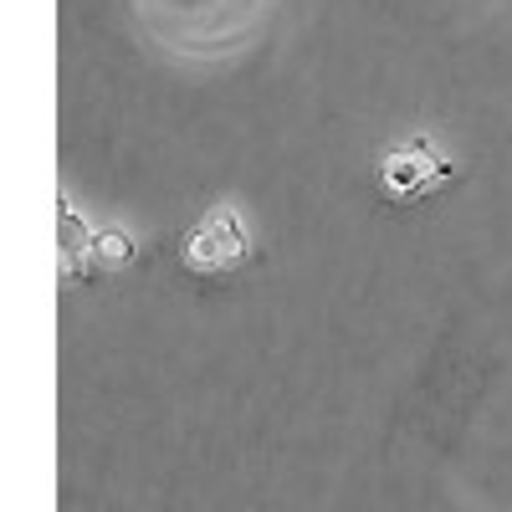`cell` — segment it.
<instances>
[{"mask_svg": "<svg viewBox=\"0 0 512 512\" xmlns=\"http://www.w3.org/2000/svg\"><path fill=\"white\" fill-rule=\"evenodd\" d=\"M149 52L180 67H231L262 47L277 0H118Z\"/></svg>", "mask_w": 512, "mask_h": 512, "instance_id": "6da1fadb", "label": "cell"}, {"mask_svg": "<svg viewBox=\"0 0 512 512\" xmlns=\"http://www.w3.org/2000/svg\"><path fill=\"white\" fill-rule=\"evenodd\" d=\"M251 256V236L236 216V205H216L205 221H195L180 241V262L190 277H226Z\"/></svg>", "mask_w": 512, "mask_h": 512, "instance_id": "7a4b0ae2", "label": "cell"}, {"mask_svg": "<svg viewBox=\"0 0 512 512\" xmlns=\"http://www.w3.org/2000/svg\"><path fill=\"white\" fill-rule=\"evenodd\" d=\"M451 175H456V164L446 154H436L425 139H400V144H390L379 154V190H384V200H395V205L431 195Z\"/></svg>", "mask_w": 512, "mask_h": 512, "instance_id": "3957f363", "label": "cell"}]
</instances>
